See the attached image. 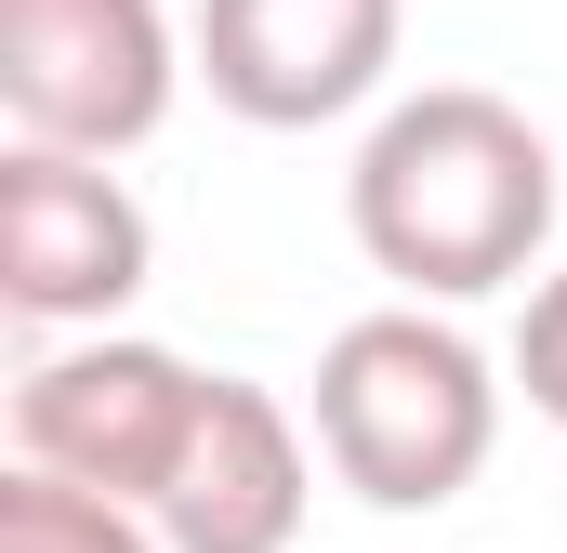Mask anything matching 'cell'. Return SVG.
Masks as SVG:
<instances>
[{
  "label": "cell",
  "instance_id": "obj_6",
  "mask_svg": "<svg viewBox=\"0 0 567 553\" xmlns=\"http://www.w3.org/2000/svg\"><path fill=\"white\" fill-rule=\"evenodd\" d=\"M158 264V225L106 158H53V145H13L0 158V303L27 330H106Z\"/></svg>",
  "mask_w": 567,
  "mask_h": 553
},
{
  "label": "cell",
  "instance_id": "obj_7",
  "mask_svg": "<svg viewBox=\"0 0 567 553\" xmlns=\"http://www.w3.org/2000/svg\"><path fill=\"white\" fill-rule=\"evenodd\" d=\"M303 501H317L303 421H290L265 383L212 369L198 435H185V461H172V488H158L145 528H158L172 553H290V541H303Z\"/></svg>",
  "mask_w": 567,
  "mask_h": 553
},
{
  "label": "cell",
  "instance_id": "obj_8",
  "mask_svg": "<svg viewBox=\"0 0 567 553\" xmlns=\"http://www.w3.org/2000/svg\"><path fill=\"white\" fill-rule=\"evenodd\" d=\"M0 553H172L133 501H93V488H53V474H0Z\"/></svg>",
  "mask_w": 567,
  "mask_h": 553
},
{
  "label": "cell",
  "instance_id": "obj_5",
  "mask_svg": "<svg viewBox=\"0 0 567 553\" xmlns=\"http://www.w3.org/2000/svg\"><path fill=\"white\" fill-rule=\"evenodd\" d=\"M396 40H410V0H198V27H185L212 106L251 133L357 119L396 80Z\"/></svg>",
  "mask_w": 567,
  "mask_h": 553
},
{
  "label": "cell",
  "instance_id": "obj_4",
  "mask_svg": "<svg viewBox=\"0 0 567 553\" xmlns=\"http://www.w3.org/2000/svg\"><path fill=\"white\" fill-rule=\"evenodd\" d=\"M198 396H212V369H185L172 343H133V330L53 343L13 383V461L53 474V488H93V501L158 514V488H172V461L198 435Z\"/></svg>",
  "mask_w": 567,
  "mask_h": 553
},
{
  "label": "cell",
  "instance_id": "obj_3",
  "mask_svg": "<svg viewBox=\"0 0 567 553\" xmlns=\"http://www.w3.org/2000/svg\"><path fill=\"white\" fill-rule=\"evenodd\" d=\"M198 53L172 40L158 0H0V119L53 158H133Z\"/></svg>",
  "mask_w": 567,
  "mask_h": 553
},
{
  "label": "cell",
  "instance_id": "obj_9",
  "mask_svg": "<svg viewBox=\"0 0 567 553\" xmlns=\"http://www.w3.org/2000/svg\"><path fill=\"white\" fill-rule=\"evenodd\" d=\"M515 383H528V409L567 435V264L528 290V316H515Z\"/></svg>",
  "mask_w": 567,
  "mask_h": 553
},
{
  "label": "cell",
  "instance_id": "obj_1",
  "mask_svg": "<svg viewBox=\"0 0 567 553\" xmlns=\"http://www.w3.org/2000/svg\"><path fill=\"white\" fill-rule=\"evenodd\" d=\"M343 225L410 303H488L555 251V145L475 80L396 93L343 171Z\"/></svg>",
  "mask_w": 567,
  "mask_h": 553
},
{
  "label": "cell",
  "instance_id": "obj_2",
  "mask_svg": "<svg viewBox=\"0 0 567 553\" xmlns=\"http://www.w3.org/2000/svg\"><path fill=\"white\" fill-rule=\"evenodd\" d=\"M502 448V383L488 356L435 316V303H383L343 316L317 343V461L370 501V514H435L488 474Z\"/></svg>",
  "mask_w": 567,
  "mask_h": 553
}]
</instances>
